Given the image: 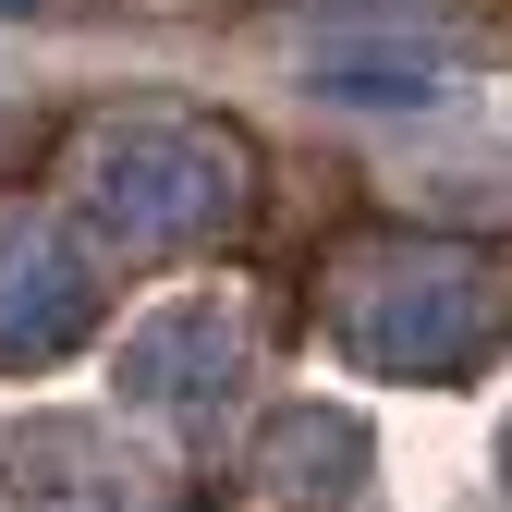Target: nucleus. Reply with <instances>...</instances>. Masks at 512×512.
Returning <instances> with one entry per match:
<instances>
[{"label":"nucleus","mask_w":512,"mask_h":512,"mask_svg":"<svg viewBox=\"0 0 512 512\" xmlns=\"http://www.w3.org/2000/svg\"><path fill=\"white\" fill-rule=\"evenodd\" d=\"M476 330H488V281L476 269H452V256H403V269H378L366 293H354V354L366 366H452V354H476Z\"/></svg>","instance_id":"2"},{"label":"nucleus","mask_w":512,"mask_h":512,"mask_svg":"<svg viewBox=\"0 0 512 512\" xmlns=\"http://www.w3.org/2000/svg\"><path fill=\"white\" fill-rule=\"evenodd\" d=\"M86 196L122 244H183L232 208V147L196 135V122H122V135L86 159Z\"/></svg>","instance_id":"1"},{"label":"nucleus","mask_w":512,"mask_h":512,"mask_svg":"<svg viewBox=\"0 0 512 512\" xmlns=\"http://www.w3.org/2000/svg\"><path fill=\"white\" fill-rule=\"evenodd\" d=\"M74 317H86V256L61 244L49 220H13V232H0V366L61 354Z\"/></svg>","instance_id":"3"},{"label":"nucleus","mask_w":512,"mask_h":512,"mask_svg":"<svg viewBox=\"0 0 512 512\" xmlns=\"http://www.w3.org/2000/svg\"><path fill=\"white\" fill-rule=\"evenodd\" d=\"M122 366H135L147 403H196L208 378L232 366V317H220V305H171V317H147V330H135V354H122Z\"/></svg>","instance_id":"5"},{"label":"nucleus","mask_w":512,"mask_h":512,"mask_svg":"<svg viewBox=\"0 0 512 512\" xmlns=\"http://www.w3.org/2000/svg\"><path fill=\"white\" fill-rule=\"evenodd\" d=\"M305 86L342 98V110H427L452 86V61L439 49H403V37H317L305 49Z\"/></svg>","instance_id":"4"}]
</instances>
